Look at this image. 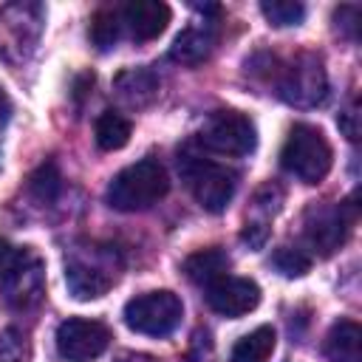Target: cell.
I'll use <instances>...</instances> for the list:
<instances>
[{
	"instance_id": "1",
	"label": "cell",
	"mask_w": 362,
	"mask_h": 362,
	"mask_svg": "<svg viewBox=\"0 0 362 362\" xmlns=\"http://www.w3.org/2000/svg\"><path fill=\"white\" fill-rule=\"evenodd\" d=\"M167 192H170L167 170L156 158H141L113 175L105 201L116 212H144L156 206Z\"/></svg>"
},
{
	"instance_id": "2",
	"label": "cell",
	"mask_w": 362,
	"mask_h": 362,
	"mask_svg": "<svg viewBox=\"0 0 362 362\" xmlns=\"http://www.w3.org/2000/svg\"><path fill=\"white\" fill-rule=\"evenodd\" d=\"M280 164L286 173H291L303 184H320L331 173L334 153L322 130L311 124H294L283 141Z\"/></svg>"
},
{
	"instance_id": "3",
	"label": "cell",
	"mask_w": 362,
	"mask_h": 362,
	"mask_svg": "<svg viewBox=\"0 0 362 362\" xmlns=\"http://www.w3.org/2000/svg\"><path fill=\"white\" fill-rule=\"evenodd\" d=\"M178 170H181L187 189L201 204V209L218 215L229 206V201L238 189V173L235 170H229L226 164H218L212 158L192 156V153H184L178 158Z\"/></svg>"
},
{
	"instance_id": "4",
	"label": "cell",
	"mask_w": 362,
	"mask_h": 362,
	"mask_svg": "<svg viewBox=\"0 0 362 362\" xmlns=\"http://www.w3.org/2000/svg\"><path fill=\"white\" fill-rule=\"evenodd\" d=\"M184 317V303L175 291L158 288V291H144L136 294L133 300L124 303V322L130 331L144 334V337H167L178 328Z\"/></svg>"
},
{
	"instance_id": "5",
	"label": "cell",
	"mask_w": 362,
	"mask_h": 362,
	"mask_svg": "<svg viewBox=\"0 0 362 362\" xmlns=\"http://www.w3.org/2000/svg\"><path fill=\"white\" fill-rule=\"evenodd\" d=\"M198 141L218 156H249L257 147V130L255 122L238 110H215L204 122Z\"/></svg>"
},
{
	"instance_id": "6",
	"label": "cell",
	"mask_w": 362,
	"mask_h": 362,
	"mask_svg": "<svg viewBox=\"0 0 362 362\" xmlns=\"http://www.w3.org/2000/svg\"><path fill=\"white\" fill-rule=\"evenodd\" d=\"M57 354L65 362H90L102 356L110 345V328L99 320L88 317H68L57 328Z\"/></svg>"
},
{
	"instance_id": "7",
	"label": "cell",
	"mask_w": 362,
	"mask_h": 362,
	"mask_svg": "<svg viewBox=\"0 0 362 362\" xmlns=\"http://www.w3.org/2000/svg\"><path fill=\"white\" fill-rule=\"evenodd\" d=\"M325 90H328V79H325L320 57H314V54H300L291 65L283 68L280 82H277L280 99H286L288 105H297V107L320 105L325 99Z\"/></svg>"
},
{
	"instance_id": "8",
	"label": "cell",
	"mask_w": 362,
	"mask_h": 362,
	"mask_svg": "<svg viewBox=\"0 0 362 362\" xmlns=\"http://www.w3.org/2000/svg\"><path fill=\"white\" fill-rule=\"evenodd\" d=\"M356 218L354 198L345 204H320L305 212V240L314 252L331 255L337 252L351 229V221Z\"/></svg>"
},
{
	"instance_id": "9",
	"label": "cell",
	"mask_w": 362,
	"mask_h": 362,
	"mask_svg": "<svg viewBox=\"0 0 362 362\" xmlns=\"http://www.w3.org/2000/svg\"><path fill=\"white\" fill-rule=\"evenodd\" d=\"M42 8L37 3H11L0 11V57L6 59H20L25 57L42 28Z\"/></svg>"
},
{
	"instance_id": "10",
	"label": "cell",
	"mask_w": 362,
	"mask_h": 362,
	"mask_svg": "<svg viewBox=\"0 0 362 362\" xmlns=\"http://www.w3.org/2000/svg\"><path fill=\"white\" fill-rule=\"evenodd\" d=\"M93 260L71 255L65 263V286L76 300H99L116 283V269L107 263L110 255L102 249H93Z\"/></svg>"
},
{
	"instance_id": "11",
	"label": "cell",
	"mask_w": 362,
	"mask_h": 362,
	"mask_svg": "<svg viewBox=\"0 0 362 362\" xmlns=\"http://www.w3.org/2000/svg\"><path fill=\"white\" fill-rule=\"evenodd\" d=\"M204 297H206V305L221 314V317H229V320H238L249 311L257 308L260 303V286L249 277H221L215 280L212 286L204 288Z\"/></svg>"
},
{
	"instance_id": "12",
	"label": "cell",
	"mask_w": 362,
	"mask_h": 362,
	"mask_svg": "<svg viewBox=\"0 0 362 362\" xmlns=\"http://www.w3.org/2000/svg\"><path fill=\"white\" fill-rule=\"evenodd\" d=\"M122 20L127 23L133 40L147 42V40H156L158 34H164V28L170 23V6L158 3V0H136L122 8Z\"/></svg>"
},
{
	"instance_id": "13",
	"label": "cell",
	"mask_w": 362,
	"mask_h": 362,
	"mask_svg": "<svg viewBox=\"0 0 362 362\" xmlns=\"http://www.w3.org/2000/svg\"><path fill=\"white\" fill-rule=\"evenodd\" d=\"M3 286H6L8 303H14V305H28V303H34V300L40 297V291H42L40 260H37L28 249H23V255H20L17 266H14V272L3 280Z\"/></svg>"
},
{
	"instance_id": "14",
	"label": "cell",
	"mask_w": 362,
	"mask_h": 362,
	"mask_svg": "<svg viewBox=\"0 0 362 362\" xmlns=\"http://www.w3.org/2000/svg\"><path fill=\"white\" fill-rule=\"evenodd\" d=\"M215 48V31L212 25H189L184 28L173 45H170V59L181 62V65H198L204 62Z\"/></svg>"
},
{
	"instance_id": "15",
	"label": "cell",
	"mask_w": 362,
	"mask_h": 362,
	"mask_svg": "<svg viewBox=\"0 0 362 362\" xmlns=\"http://www.w3.org/2000/svg\"><path fill=\"white\" fill-rule=\"evenodd\" d=\"M229 266H232L229 255H226L223 249L212 246V249H198V252H192V255L184 260V274H187L189 283L206 288V286H212L215 280L226 277V274H229Z\"/></svg>"
},
{
	"instance_id": "16",
	"label": "cell",
	"mask_w": 362,
	"mask_h": 362,
	"mask_svg": "<svg viewBox=\"0 0 362 362\" xmlns=\"http://www.w3.org/2000/svg\"><path fill=\"white\" fill-rule=\"evenodd\" d=\"M325 356L331 362H362V328L354 320H339L325 337Z\"/></svg>"
},
{
	"instance_id": "17",
	"label": "cell",
	"mask_w": 362,
	"mask_h": 362,
	"mask_svg": "<svg viewBox=\"0 0 362 362\" xmlns=\"http://www.w3.org/2000/svg\"><path fill=\"white\" fill-rule=\"evenodd\" d=\"M116 93L130 107H144L158 96V79L147 68H127L116 76Z\"/></svg>"
},
{
	"instance_id": "18",
	"label": "cell",
	"mask_w": 362,
	"mask_h": 362,
	"mask_svg": "<svg viewBox=\"0 0 362 362\" xmlns=\"http://www.w3.org/2000/svg\"><path fill=\"white\" fill-rule=\"evenodd\" d=\"M274 345H277L274 328L272 325H260V328H255L252 334H246V337H240L235 342L229 362H266L274 354Z\"/></svg>"
},
{
	"instance_id": "19",
	"label": "cell",
	"mask_w": 362,
	"mask_h": 362,
	"mask_svg": "<svg viewBox=\"0 0 362 362\" xmlns=\"http://www.w3.org/2000/svg\"><path fill=\"white\" fill-rule=\"evenodd\" d=\"M130 130H133V124L122 113L105 110L96 119V144L102 150H119V147H124L130 141Z\"/></svg>"
},
{
	"instance_id": "20",
	"label": "cell",
	"mask_w": 362,
	"mask_h": 362,
	"mask_svg": "<svg viewBox=\"0 0 362 362\" xmlns=\"http://www.w3.org/2000/svg\"><path fill=\"white\" fill-rule=\"evenodd\" d=\"M119 14L113 8H99L93 17H90V42L99 48V51H110L119 40Z\"/></svg>"
},
{
	"instance_id": "21",
	"label": "cell",
	"mask_w": 362,
	"mask_h": 362,
	"mask_svg": "<svg viewBox=\"0 0 362 362\" xmlns=\"http://www.w3.org/2000/svg\"><path fill=\"white\" fill-rule=\"evenodd\" d=\"M59 187H62V178H59V170L54 161H45L42 167H37L28 178V189L37 201H54L59 195Z\"/></svg>"
},
{
	"instance_id": "22",
	"label": "cell",
	"mask_w": 362,
	"mask_h": 362,
	"mask_svg": "<svg viewBox=\"0 0 362 362\" xmlns=\"http://www.w3.org/2000/svg\"><path fill=\"white\" fill-rule=\"evenodd\" d=\"M260 11L263 17L283 28V25H300L303 17H305V6L303 3H294V0H272V3H260Z\"/></svg>"
},
{
	"instance_id": "23",
	"label": "cell",
	"mask_w": 362,
	"mask_h": 362,
	"mask_svg": "<svg viewBox=\"0 0 362 362\" xmlns=\"http://www.w3.org/2000/svg\"><path fill=\"white\" fill-rule=\"evenodd\" d=\"M272 260H274V266H277L286 277H303V274L311 269V257H308L303 249H297V246H280Z\"/></svg>"
},
{
	"instance_id": "24",
	"label": "cell",
	"mask_w": 362,
	"mask_h": 362,
	"mask_svg": "<svg viewBox=\"0 0 362 362\" xmlns=\"http://www.w3.org/2000/svg\"><path fill=\"white\" fill-rule=\"evenodd\" d=\"M334 20H337V28L348 40H356V28H359V8L356 6H339L334 11Z\"/></svg>"
},
{
	"instance_id": "25",
	"label": "cell",
	"mask_w": 362,
	"mask_h": 362,
	"mask_svg": "<svg viewBox=\"0 0 362 362\" xmlns=\"http://www.w3.org/2000/svg\"><path fill=\"white\" fill-rule=\"evenodd\" d=\"M337 124H339V130H342L351 141H356V139H359V107H356V102H351V105L339 113Z\"/></svg>"
},
{
	"instance_id": "26",
	"label": "cell",
	"mask_w": 362,
	"mask_h": 362,
	"mask_svg": "<svg viewBox=\"0 0 362 362\" xmlns=\"http://www.w3.org/2000/svg\"><path fill=\"white\" fill-rule=\"evenodd\" d=\"M20 255H23V249H14L8 240H3V238H0V283L14 272V266H17Z\"/></svg>"
},
{
	"instance_id": "27",
	"label": "cell",
	"mask_w": 362,
	"mask_h": 362,
	"mask_svg": "<svg viewBox=\"0 0 362 362\" xmlns=\"http://www.w3.org/2000/svg\"><path fill=\"white\" fill-rule=\"evenodd\" d=\"M263 238H266V226H263V223H246V229H243V240H246L249 246H260Z\"/></svg>"
},
{
	"instance_id": "28",
	"label": "cell",
	"mask_w": 362,
	"mask_h": 362,
	"mask_svg": "<svg viewBox=\"0 0 362 362\" xmlns=\"http://www.w3.org/2000/svg\"><path fill=\"white\" fill-rule=\"evenodd\" d=\"M8 113H11V102H8V96L3 90V85H0V124L8 119Z\"/></svg>"
}]
</instances>
